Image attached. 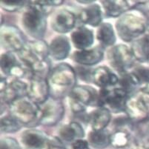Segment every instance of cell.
Segmentation results:
<instances>
[{
    "label": "cell",
    "instance_id": "cell-1",
    "mask_svg": "<svg viewBox=\"0 0 149 149\" xmlns=\"http://www.w3.org/2000/svg\"><path fill=\"white\" fill-rule=\"evenodd\" d=\"M53 7L49 1L29 2L22 17V24L28 34L41 40L46 30V17Z\"/></svg>",
    "mask_w": 149,
    "mask_h": 149
},
{
    "label": "cell",
    "instance_id": "cell-2",
    "mask_svg": "<svg viewBox=\"0 0 149 149\" xmlns=\"http://www.w3.org/2000/svg\"><path fill=\"white\" fill-rule=\"evenodd\" d=\"M148 19L143 12L131 10L121 16L116 22V28L119 36L125 42H134L144 34L147 29Z\"/></svg>",
    "mask_w": 149,
    "mask_h": 149
},
{
    "label": "cell",
    "instance_id": "cell-3",
    "mask_svg": "<svg viewBox=\"0 0 149 149\" xmlns=\"http://www.w3.org/2000/svg\"><path fill=\"white\" fill-rule=\"evenodd\" d=\"M77 77L75 70L68 64L62 63L54 67L47 78L51 97L59 99L69 94L76 86Z\"/></svg>",
    "mask_w": 149,
    "mask_h": 149
},
{
    "label": "cell",
    "instance_id": "cell-4",
    "mask_svg": "<svg viewBox=\"0 0 149 149\" xmlns=\"http://www.w3.org/2000/svg\"><path fill=\"white\" fill-rule=\"evenodd\" d=\"M10 115L22 125H33L40 123L41 116L40 105L27 97H21L9 105Z\"/></svg>",
    "mask_w": 149,
    "mask_h": 149
},
{
    "label": "cell",
    "instance_id": "cell-5",
    "mask_svg": "<svg viewBox=\"0 0 149 149\" xmlns=\"http://www.w3.org/2000/svg\"><path fill=\"white\" fill-rule=\"evenodd\" d=\"M125 111L128 118L143 121L149 118V83L143 85L127 100Z\"/></svg>",
    "mask_w": 149,
    "mask_h": 149
},
{
    "label": "cell",
    "instance_id": "cell-6",
    "mask_svg": "<svg viewBox=\"0 0 149 149\" xmlns=\"http://www.w3.org/2000/svg\"><path fill=\"white\" fill-rule=\"evenodd\" d=\"M0 67L5 75L15 79L28 78L31 79L33 76L31 69L22 62L17 54L13 52L7 51L1 55Z\"/></svg>",
    "mask_w": 149,
    "mask_h": 149
},
{
    "label": "cell",
    "instance_id": "cell-7",
    "mask_svg": "<svg viewBox=\"0 0 149 149\" xmlns=\"http://www.w3.org/2000/svg\"><path fill=\"white\" fill-rule=\"evenodd\" d=\"M108 59L111 66L121 75L128 73L135 61L131 48L123 44L113 46L108 51Z\"/></svg>",
    "mask_w": 149,
    "mask_h": 149
},
{
    "label": "cell",
    "instance_id": "cell-8",
    "mask_svg": "<svg viewBox=\"0 0 149 149\" xmlns=\"http://www.w3.org/2000/svg\"><path fill=\"white\" fill-rule=\"evenodd\" d=\"M129 96L121 87L101 89L99 93V107H108L114 112L125 111Z\"/></svg>",
    "mask_w": 149,
    "mask_h": 149
},
{
    "label": "cell",
    "instance_id": "cell-9",
    "mask_svg": "<svg viewBox=\"0 0 149 149\" xmlns=\"http://www.w3.org/2000/svg\"><path fill=\"white\" fill-rule=\"evenodd\" d=\"M0 42L8 52L13 53L21 51L28 43L21 31L11 25H2L0 29Z\"/></svg>",
    "mask_w": 149,
    "mask_h": 149
},
{
    "label": "cell",
    "instance_id": "cell-10",
    "mask_svg": "<svg viewBox=\"0 0 149 149\" xmlns=\"http://www.w3.org/2000/svg\"><path fill=\"white\" fill-rule=\"evenodd\" d=\"M1 99L5 103L10 104L21 97H27L28 93V84L22 79L13 78L10 82H8L6 78H1L0 82Z\"/></svg>",
    "mask_w": 149,
    "mask_h": 149
},
{
    "label": "cell",
    "instance_id": "cell-11",
    "mask_svg": "<svg viewBox=\"0 0 149 149\" xmlns=\"http://www.w3.org/2000/svg\"><path fill=\"white\" fill-rule=\"evenodd\" d=\"M41 116L40 123L44 125H55L64 115V107L58 99L50 97L40 105Z\"/></svg>",
    "mask_w": 149,
    "mask_h": 149
},
{
    "label": "cell",
    "instance_id": "cell-12",
    "mask_svg": "<svg viewBox=\"0 0 149 149\" xmlns=\"http://www.w3.org/2000/svg\"><path fill=\"white\" fill-rule=\"evenodd\" d=\"M50 88L47 78L33 75L29 79L28 97L36 103L41 105L50 98Z\"/></svg>",
    "mask_w": 149,
    "mask_h": 149
},
{
    "label": "cell",
    "instance_id": "cell-13",
    "mask_svg": "<svg viewBox=\"0 0 149 149\" xmlns=\"http://www.w3.org/2000/svg\"><path fill=\"white\" fill-rule=\"evenodd\" d=\"M78 17L73 11L61 9L54 13L51 19V27L59 33H67L72 31L77 25Z\"/></svg>",
    "mask_w": 149,
    "mask_h": 149
},
{
    "label": "cell",
    "instance_id": "cell-14",
    "mask_svg": "<svg viewBox=\"0 0 149 149\" xmlns=\"http://www.w3.org/2000/svg\"><path fill=\"white\" fill-rule=\"evenodd\" d=\"M73 99L87 107L88 105H99V93L94 88L85 85H76L68 94Z\"/></svg>",
    "mask_w": 149,
    "mask_h": 149
},
{
    "label": "cell",
    "instance_id": "cell-15",
    "mask_svg": "<svg viewBox=\"0 0 149 149\" xmlns=\"http://www.w3.org/2000/svg\"><path fill=\"white\" fill-rule=\"evenodd\" d=\"M103 56V47L98 45L92 48L76 51L73 55V59L79 65L83 66H91L102 60Z\"/></svg>",
    "mask_w": 149,
    "mask_h": 149
},
{
    "label": "cell",
    "instance_id": "cell-16",
    "mask_svg": "<svg viewBox=\"0 0 149 149\" xmlns=\"http://www.w3.org/2000/svg\"><path fill=\"white\" fill-rule=\"evenodd\" d=\"M48 139L44 132L31 128L22 134L21 143L24 149H45Z\"/></svg>",
    "mask_w": 149,
    "mask_h": 149
},
{
    "label": "cell",
    "instance_id": "cell-17",
    "mask_svg": "<svg viewBox=\"0 0 149 149\" xmlns=\"http://www.w3.org/2000/svg\"><path fill=\"white\" fill-rule=\"evenodd\" d=\"M92 81L101 89L113 88L118 85L120 79L111 69L101 66L93 70Z\"/></svg>",
    "mask_w": 149,
    "mask_h": 149
},
{
    "label": "cell",
    "instance_id": "cell-18",
    "mask_svg": "<svg viewBox=\"0 0 149 149\" xmlns=\"http://www.w3.org/2000/svg\"><path fill=\"white\" fill-rule=\"evenodd\" d=\"M78 19L85 25L93 27L100 26L102 21V11L101 7L96 3H91L81 10L77 15Z\"/></svg>",
    "mask_w": 149,
    "mask_h": 149
},
{
    "label": "cell",
    "instance_id": "cell-19",
    "mask_svg": "<svg viewBox=\"0 0 149 149\" xmlns=\"http://www.w3.org/2000/svg\"><path fill=\"white\" fill-rule=\"evenodd\" d=\"M105 15L108 17H118L129 11L134 5L139 2H128L123 0H106L101 2Z\"/></svg>",
    "mask_w": 149,
    "mask_h": 149
},
{
    "label": "cell",
    "instance_id": "cell-20",
    "mask_svg": "<svg viewBox=\"0 0 149 149\" xmlns=\"http://www.w3.org/2000/svg\"><path fill=\"white\" fill-rule=\"evenodd\" d=\"M71 42L75 48L81 50L88 49L93 45L94 36L93 31L85 26H79L71 33Z\"/></svg>",
    "mask_w": 149,
    "mask_h": 149
},
{
    "label": "cell",
    "instance_id": "cell-21",
    "mask_svg": "<svg viewBox=\"0 0 149 149\" xmlns=\"http://www.w3.org/2000/svg\"><path fill=\"white\" fill-rule=\"evenodd\" d=\"M70 51V42L65 36H56L49 45L50 56L55 60H62L67 58Z\"/></svg>",
    "mask_w": 149,
    "mask_h": 149
},
{
    "label": "cell",
    "instance_id": "cell-22",
    "mask_svg": "<svg viewBox=\"0 0 149 149\" xmlns=\"http://www.w3.org/2000/svg\"><path fill=\"white\" fill-rule=\"evenodd\" d=\"M59 136L62 140L73 143L85 136V131L79 123L71 122L61 128L59 131Z\"/></svg>",
    "mask_w": 149,
    "mask_h": 149
},
{
    "label": "cell",
    "instance_id": "cell-23",
    "mask_svg": "<svg viewBox=\"0 0 149 149\" xmlns=\"http://www.w3.org/2000/svg\"><path fill=\"white\" fill-rule=\"evenodd\" d=\"M111 120V111L108 108L100 107L89 116L93 131H103Z\"/></svg>",
    "mask_w": 149,
    "mask_h": 149
},
{
    "label": "cell",
    "instance_id": "cell-24",
    "mask_svg": "<svg viewBox=\"0 0 149 149\" xmlns=\"http://www.w3.org/2000/svg\"><path fill=\"white\" fill-rule=\"evenodd\" d=\"M97 38L102 46H113L116 42V35L111 24L108 22L102 23L97 30Z\"/></svg>",
    "mask_w": 149,
    "mask_h": 149
},
{
    "label": "cell",
    "instance_id": "cell-25",
    "mask_svg": "<svg viewBox=\"0 0 149 149\" xmlns=\"http://www.w3.org/2000/svg\"><path fill=\"white\" fill-rule=\"evenodd\" d=\"M131 49L135 60L141 62H149V42L144 37L133 42Z\"/></svg>",
    "mask_w": 149,
    "mask_h": 149
},
{
    "label": "cell",
    "instance_id": "cell-26",
    "mask_svg": "<svg viewBox=\"0 0 149 149\" xmlns=\"http://www.w3.org/2000/svg\"><path fill=\"white\" fill-rule=\"evenodd\" d=\"M26 48L38 59L41 61L48 60V58L50 55L49 45L42 39L29 42L27 43Z\"/></svg>",
    "mask_w": 149,
    "mask_h": 149
},
{
    "label": "cell",
    "instance_id": "cell-27",
    "mask_svg": "<svg viewBox=\"0 0 149 149\" xmlns=\"http://www.w3.org/2000/svg\"><path fill=\"white\" fill-rule=\"evenodd\" d=\"M88 143L95 148H105L111 144V135L105 130L92 131L88 135Z\"/></svg>",
    "mask_w": 149,
    "mask_h": 149
},
{
    "label": "cell",
    "instance_id": "cell-28",
    "mask_svg": "<svg viewBox=\"0 0 149 149\" xmlns=\"http://www.w3.org/2000/svg\"><path fill=\"white\" fill-rule=\"evenodd\" d=\"M129 142L130 135L125 130H116L111 135V144L117 148L126 147Z\"/></svg>",
    "mask_w": 149,
    "mask_h": 149
},
{
    "label": "cell",
    "instance_id": "cell-29",
    "mask_svg": "<svg viewBox=\"0 0 149 149\" xmlns=\"http://www.w3.org/2000/svg\"><path fill=\"white\" fill-rule=\"evenodd\" d=\"M1 131L3 133H14L22 128V124L11 115L2 116L1 118Z\"/></svg>",
    "mask_w": 149,
    "mask_h": 149
},
{
    "label": "cell",
    "instance_id": "cell-30",
    "mask_svg": "<svg viewBox=\"0 0 149 149\" xmlns=\"http://www.w3.org/2000/svg\"><path fill=\"white\" fill-rule=\"evenodd\" d=\"M28 3L29 2H27V1H17V0L0 2L1 7L4 10L8 12H15L19 10L24 7L28 6Z\"/></svg>",
    "mask_w": 149,
    "mask_h": 149
},
{
    "label": "cell",
    "instance_id": "cell-31",
    "mask_svg": "<svg viewBox=\"0 0 149 149\" xmlns=\"http://www.w3.org/2000/svg\"><path fill=\"white\" fill-rule=\"evenodd\" d=\"M132 73L140 85H145L149 83V69L144 67H139L135 68Z\"/></svg>",
    "mask_w": 149,
    "mask_h": 149
},
{
    "label": "cell",
    "instance_id": "cell-32",
    "mask_svg": "<svg viewBox=\"0 0 149 149\" xmlns=\"http://www.w3.org/2000/svg\"><path fill=\"white\" fill-rule=\"evenodd\" d=\"M1 148L0 149H22L21 146L13 138L5 137L1 139Z\"/></svg>",
    "mask_w": 149,
    "mask_h": 149
},
{
    "label": "cell",
    "instance_id": "cell-33",
    "mask_svg": "<svg viewBox=\"0 0 149 149\" xmlns=\"http://www.w3.org/2000/svg\"><path fill=\"white\" fill-rule=\"evenodd\" d=\"M45 149H65L62 139L57 136L48 137Z\"/></svg>",
    "mask_w": 149,
    "mask_h": 149
},
{
    "label": "cell",
    "instance_id": "cell-34",
    "mask_svg": "<svg viewBox=\"0 0 149 149\" xmlns=\"http://www.w3.org/2000/svg\"><path fill=\"white\" fill-rule=\"evenodd\" d=\"M76 73H77V76H78L82 80L92 81L93 71H91L90 69H88L85 67H78L77 68Z\"/></svg>",
    "mask_w": 149,
    "mask_h": 149
},
{
    "label": "cell",
    "instance_id": "cell-35",
    "mask_svg": "<svg viewBox=\"0 0 149 149\" xmlns=\"http://www.w3.org/2000/svg\"><path fill=\"white\" fill-rule=\"evenodd\" d=\"M89 143L84 139H78L72 143L73 149H89Z\"/></svg>",
    "mask_w": 149,
    "mask_h": 149
},
{
    "label": "cell",
    "instance_id": "cell-36",
    "mask_svg": "<svg viewBox=\"0 0 149 149\" xmlns=\"http://www.w3.org/2000/svg\"><path fill=\"white\" fill-rule=\"evenodd\" d=\"M132 149H149V147L144 146V145H136L132 148Z\"/></svg>",
    "mask_w": 149,
    "mask_h": 149
},
{
    "label": "cell",
    "instance_id": "cell-37",
    "mask_svg": "<svg viewBox=\"0 0 149 149\" xmlns=\"http://www.w3.org/2000/svg\"><path fill=\"white\" fill-rule=\"evenodd\" d=\"M143 37H144L145 39H146V40L149 42V25L148 26L147 29H146V32H145L144 36H143Z\"/></svg>",
    "mask_w": 149,
    "mask_h": 149
},
{
    "label": "cell",
    "instance_id": "cell-38",
    "mask_svg": "<svg viewBox=\"0 0 149 149\" xmlns=\"http://www.w3.org/2000/svg\"><path fill=\"white\" fill-rule=\"evenodd\" d=\"M141 4L143 5H144V7L146 8V10H149V1L148 2H141Z\"/></svg>",
    "mask_w": 149,
    "mask_h": 149
},
{
    "label": "cell",
    "instance_id": "cell-39",
    "mask_svg": "<svg viewBox=\"0 0 149 149\" xmlns=\"http://www.w3.org/2000/svg\"><path fill=\"white\" fill-rule=\"evenodd\" d=\"M147 137H148V141H149V127L148 128V129H147Z\"/></svg>",
    "mask_w": 149,
    "mask_h": 149
}]
</instances>
